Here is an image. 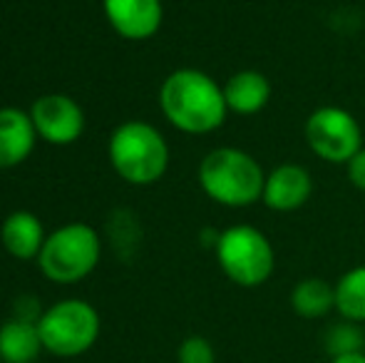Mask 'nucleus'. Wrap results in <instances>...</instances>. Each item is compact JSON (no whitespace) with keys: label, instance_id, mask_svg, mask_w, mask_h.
Masks as SVG:
<instances>
[{"label":"nucleus","instance_id":"4","mask_svg":"<svg viewBox=\"0 0 365 363\" xmlns=\"http://www.w3.org/2000/svg\"><path fill=\"white\" fill-rule=\"evenodd\" d=\"M102 257V242L95 227L85 222H70L48 234L38 267L53 284H77L97 269Z\"/></svg>","mask_w":365,"mask_h":363},{"label":"nucleus","instance_id":"11","mask_svg":"<svg viewBox=\"0 0 365 363\" xmlns=\"http://www.w3.org/2000/svg\"><path fill=\"white\" fill-rule=\"evenodd\" d=\"M313 194V180L301 165H281L266 175L264 204L274 212H293L303 207Z\"/></svg>","mask_w":365,"mask_h":363},{"label":"nucleus","instance_id":"18","mask_svg":"<svg viewBox=\"0 0 365 363\" xmlns=\"http://www.w3.org/2000/svg\"><path fill=\"white\" fill-rule=\"evenodd\" d=\"M179 363H217V351H214L212 341L204 336H189L179 344L177 349Z\"/></svg>","mask_w":365,"mask_h":363},{"label":"nucleus","instance_id":"10","mask_svg":"<svg viewBox=\"0 0 365 363\" xmlns=\"http://www.w3.org/2000/svg\"><path fill=\"white\" fill-rule=\"evenodd\" d=\"M38 132L30 112L20 107H0V170L23 165L35 150Z\"/></svg>","mask_w":365,"mask_h":363},{"label":"nucleus","instance_id":"13","mask_svg":"<svg viewBox=\"0 0 365 363\" xmlns=\"http://www.w3.org/2000/svg\"><path fill=\"white\" fill-rule=\"evenodd\" d=\"M224 100L229 112L236 115H256L271 100V83L259 70L234 73L224 85Z\"/></svg>","mask_w":365,"mask_h":363},{"label":"nucleus","instance_id":"3","mask_svg":"<svg viewBox=\"0 0 365 363\" xmlns=\"http://www.w3.org/2000/svg\"><path fill=\"white\" fill-rule=\"evenodd\" d=\"M199 184L217 204L239 209L264 197L266 175L249 152L217 147L199 165Z\"/></svg>","mask_w":365,"mask_h":363},{"label":"nucleus","instance_id":"19","mask_svg":"<svg viewBox=\"0 0 365 363\" xmlns=\"http://www.w3.org/2000/svg\"><path fill=\"white\" fill-rule=\"evenodd\" d=\"M348 180L356 189L365 192V147L348 162Z\"/></svg>","mask_w":365,"mask_h":363},{"label":"nucleus","instance_id":"1","mask_svg":"<svg viewBox=\"0 0 365 363\" xmlns=\"http://www.w3.org/2000/svg\"><path fill=\"white\" fill-rule=\"evenodd\" d=\"M159 107L169 125L187 135H207L224 125L229 107L224 88L197 68L174 70L159 88Z\"/></svg>","mask_w":365,"mask_h":363},{"label":"nucleus","instance_id":"20","mask_svg":"<svg viewBox=\"0 0 365 363\" xmlns=\"http://www.w3.org/2000/svg\"><path fill=\"white\" fill-rule=\"evenodd\" d=\"M331 363H365V351H361V354L336 356V359H331Z\"/></svg>","mask_w":365,"mask_h":363},{"label":"nucleus","instance_id":"6","mask_svg":"<svg viewBox=\"0 0 365 363\" xmlns=\"http://www.w3.org/2000/svg\"><path fill=\"white\" fill-rule=\"evenodd\" d=\"M214 252H217L221 272L244 289L261 286L274 274V247L266 234L251 224H236L224 229Z\"/></svg>","mask_w":365,"mask_h":363},{"label":"nucleus","instance_id":"9","mask_svg":"<svg viewBox=\"0 0 365 363\" xmlns=\"http://www.w3.org/2000/svg\"><path fill=\"white\" fill-rule=\"evenodd\" d=\"M107 23L125 40H149L164 20L162 0H102Z\"/></svg>","mask_w":365,"mask_h":363},{"label":"nucleus","instance_id":"17","mask_svg":"<svg viewBox=\"0 0 365 363\" xmlns=\"http://www.w3.org/2000/svg\"><path fill=\"white\" fill-rule=\"evenodd\" d=\"M363 344H365V334L361 331V326L346 319H343V324H333L326 334V349L333 359L336 356L361 354Z\"/></svg>","mask_w":365,"mask_h":363},{"label":"nucleus","instance_id":"12","mask_svg":"<svg viewBox=\"0 0 365 363\" xmlns=\"http://www.w3.org/2000/svg\"><path fill=\"white\" fill-rule=\"evenodd\" d=\"M48 239L45 227L33 212L28 209H18V212H10L3 219V227H0V242L3 249L18 262H30V259H38L43 252V244Z\"/></svg>","mask_w":365,"mask_h":363},{"label":"nucleus","instance_id":"8","mask_svg":"<svg viewBox=\"0 0 365 363\" xmlns=\"http://www.w3.org/2000/svg\"><path fill=\"white\" fill-rule=\"evenodd\" d=\"M30 120H33L40 140L55 147L73 145L85 130V112L65 92L40 95L30 107Z\"/></svg>","mask_w":365,"mask_h":363},{"label":"nucleus","instance_id":"15","mask_svg":"<svg viewBox=\"0 0 365 363\" xmlns=\"http://www.w3.org/2000/svg\"><path fill=\"white\" fill-rule=\"evenodd\" d=\"M291 306L301 319H321L336 309V286L316 276L298 281L291 291Z\"/></svg>","mask_w":365,"mask_h":363},{"label":"nucleus","instance_id":"7","mask_svg":"<svg viewBox=\"0 0 365 363\" xmlns=\"http://www.w3.org/2000/svg\"><path fill=\"white\" fill-rule=\"evenodd\" d=\"M303 135L311 152L331 165H348L363 150V130L343 107H318L306 120Z\"/></svg>","mask_w":365,"mask_h":363},{"label":"nucleus","instance_id":"14","mask_svg":"<svg viewBox=\"0 0 365 363\" xmlns=\"http://www.w3.org/2000/svg\"><path fill=\"white\" fill-rule=\"evenodd\" d=\"M40 351L45 349L35 321L13 316L0 326V361L3 363H33Z\"/></svg>","mask_w":365,"mask_h":363},{"label":"nucleus","instance_id":"16","mask_svg":"<svg viewBox=\"0 0 365 363\" xmlns=\"http://www.w3.org/2000/svg\"><path fill=\"white\" fill-rule=\"evenodd\" d=\"M336 311L346 321L365 324V267L351 269L338 279Z\"/></svg>","mask_w":365,"mask_h":363},{"label":"nucleus","instance_id":"5","mask_svg":"<svg viewBox=\"0 0 365 363\" xmlns=\"http://www.w3.org/2000/svg\"><path fill=\"white\" fill-rule=\"evenodd\" d=\"M38 331L48 354L75 359L87 354L100 339V314L90 301L63 299L43 311Z\"/></svg>","mask_w":365,"mask_h":363},{"label":"nucleus","instance_id":"2","mask_svg":"<svg viewBox=\"0 0 365 363\" xmlns=\"http://www.w3.org/2000/svg\"><path fill=\"white\" fill-rule=\"evenodd\" d=\"M107 157L127 184L147 187L159 182L169 167V145L162 132L142 120H130L115 127L107 142Z\"/></svg>","mask_w":365,"mask_h":363}]
</instances>
